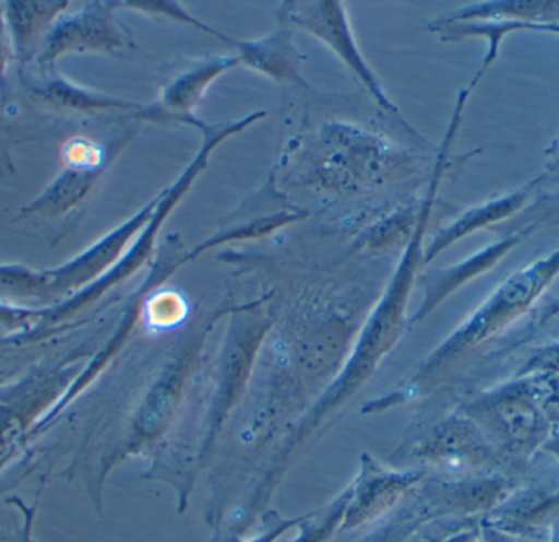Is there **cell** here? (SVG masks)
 <instances>
[{
	"label": "cell",
	"mask_w": 559,
	"mask_h": 542,
	"mask_svg": "<svg viewBox=\"0 0 559 542\" xmlns=\"http://www.w3.org/2000/svg\"><path fill=\"white\" fill-rule=\"evenodd\" d=\"M559 275V248L502 281L492 294L440 344L423 369L433 377L465 360L486 341L527 314Z\"/></svg>",
	"instance_id": "cell-1"
},
{
	"label": "cell",
	"mask_w": 559,
	"mask_h": 542,
	"mask_svg": "<svg viewBox=\"0 0 559 542\" xmlns=\"http://www.w3.org/2000/svg\"><path fill=\"white\" fill-rule=\"evenodd\" d=\"M547 406L534 379L492 390L472 406L473 422L498 451L525 458L550 436Z\"/></svg>",
	"instance_id": "cell-2"
},
{
	"label": "cell",
	"mask_w": 559,
	"mask_h": 542,
	"mask_svg": "<svg viewBox=\"0 0 559 542\" xmlns=\"http://www.w3.org/2000/svg\"><path fill=\"white\" fill-rule=\"evenodd\" d=\"M282 13L286 16L285 22L306 30L335 52L384 111L400 117L396 105L388 98L373 69L361 56L341 2H289L282 7Z\"/></svg>",
	"instance_id": "cell-3"
},
{
	"label": "cell",
	"mask_w": 559,
	"mask_h": 542,
	"mask_svg": "<svg viewBox=\"0 0 559 542\" xmlns=\"http://www.w3.org/2000/svg\"><path fill=\"white\" fill-rule=\"evenodd\" d=\"M114 7L94 3L84 12L59 23L48 39L45 61H52L62 51H108L114 52L131 45L128 33L115 22Z\"/></svg>",
	"instance_id": "cell-4"
},
{
	"label": "cell",
	"mask_w": 559,
	"mask_h": 542,
	"mask_svg": "<svg viewBox=\"0 0 559 542\" xmlns=\"http://www.w3.org/2000/svg\"><path fill=\"white\" fill-rule=\"evenodd\" d=\"M542 179L544 177H538V179L532 180L527 186L521 187V189L514 190V192L496 197V199L466 210L455 222L445 226L432 239L429 248L424 251V262L433 261L440 252L445 251L450 246L455 245V243L466 238V236L473 235V233L496 228V226L514 219L515 215H519L531 203L528 200H531L532 192L537 189Z\"/></svg>",
	"instance_id": "cell-5"
},
{
	"label": "cell",
	"mask_w": 559,
	"mask_h": 542,
	"mask_svg": "<svg viewBox=\"0 0 559 542\" xmlns=\"http://www.w3.org/2000/svg\"><path fill=\"white\" fill-rule=\"evenodd\" d=\"M238 64V56H231V58L219 56V58L206 59L202 64L183 72L164 89L160 104L151 110V117L156 120L189 123L192 118H195L192 111L202 101L210 84L216 81L223 72L229 71Z\"/></svg>",
	"instance_id": "cell-6"
},
{
	"label": "cell",
	"mask_w": 559,
	"mask_h": 542,
	"mask_svg": "<svg viewBox=\"0 0 559 542\" xmlns=\"http://www.w3.org/2000/svg\"><path fill=\"white\" fill-rule=\"evenodd\" d=\"M524 239L525 236L522 235L502 236L498 243L486 246L481 251L475 252L472 258H466L465 261L440 272L439 278L433 281V284L427 291L426 301L423 302V307L417 311L416 320L419 321L426 318L430 311L436 310L443 301L453 295V292L460 291L463 285L495 269Z\"/></svg>",
	"instance_id": "cell-7"
},
{
	"label": "cell",
	"mask_w": 559,
	"mask_h": 542,
	"mask_svg": "<svg viewBox=\"0 0 559 542\" xmlns=\"http://www.w3.org/2000/svg\"><path fill=\"white\" fill-rule=\"evenodd\" d=\"M231 48L238 51L236 56L239 62H245L254 71L278 82L292 81L305 85L296 69L295 48L292 46L288 30H280L261 42L246 43L233 39Z\"/></svg>",
	"instance_id": "cell-8"
},
{
	"label": "cell",
	"mask_w": 559,
	"mask_h": 542,
	"mask_svg": "<svg viewBox=\"0 0 559 542\" xmlns=\"http://www.w3.org/2000/svg\"><path fill=\"white\" fill-rule=\"evenodd\" d=\"M94 170H71L61 180L51 187L41 199L36 200L32 207L23 210V213H59L68 207L74 205L79 199L85 196L94 182Z\"/></svg>",
	"instance_id": "cell-9"
},
{
	"label": "cell",
	"mask_w": 559,
	"mask_h": 542,
	"mask_svg": "<svg viewBox=\"0 0 559 542\" xmlns=\"http://www.w3.org/2000/svg\"><path fill=\"white\" fill-rule=\"evenodd\" d=\"M559 222V192L538 197L535 203H528L514 219L492 228L499 236L522 235L527 238L544 226Z\"/></svg>",
	"instance_id": "cell-10"
},
{
	"label": "cell",
	"mask_w": 559,
	"mask_h": 542,
	"mask_svg": "<svg viewBox=\"0 0 559 542\" xmlns=\"http://www.w3.org/2000/svg\"><path fill=\"white\" fill-rule=\"evenodd\" d=\"M66 9V2H13L10 3V25L15 33L16 46H23L28 42L36 30L49 22L59 10Z\"/></svg>",
	"instance_id": "cell-11"
},
{
	"label": "cell",
	"mask_w": 559,
	"mask_h": 542,
	"mask_svg": "<svg viewBox=\"0 0 559 542\" xmlns=\"http://www.w3.org/2000/svg\"><path fill=\"white\" fill-rule=\"evenodd\" d=\"M45 97L52 98L59 104L69 105L74 108H91V110H104V108H138V105L128 104V102L117 101V98L102 97V95L88 94L81 89L69 87L66 82H55L45 91Z\"/></svg>",
	"instance_id": "cell-12"
},
{
	"label": "cell",
	"mask_w": 559,
	"mask_h": 542,
	"mask_svg": "<svg viewBox=\"0 0 559 542\" xmlns=\"http://www.w3.org/2000/svg\"><path fill=\"white\" fill-rule=\"evenodd\" d=\"M518 32L548 33V35L559 36V22L544 23V25H522Z\"/></svg>",
	"instance_id": "cell-13"
},
{
	"label": "cell",
	"mask_w": 559,
	"mask_h": 542,
	"mask_svg": "<svg viewBox=\"0 0 559 542\" xmlns=\"http://www.w3.org/2000/svg\"><path fill=\"white\" fill-rule=\"evenodd\" d=\"M3 22L2 15H0V79L3 78V71H5L7 61H9V49H7L5 38H3Z\"/></svg>",
	"instance_id": "cell-14"
},
{
	"label": "cell",
	"mask_w": 559,
	"mask_h": 542,
	"mask_svg": "<svg viewBox=\"0 0 559 542\" xmlns=\"http://www.w3.org/2000/svg\"><path fill=\"white\" fill-rule=\"evenodd\" d=\"M544 449L548 455L554 456V458L559 462V432L555 433V435L548 436L547 441H545Z\"/></svg>",
	"instance_id": "cell-15"
},
{
	"label": "cell",
	"mask_w": 559,
	"mask_h": 542,
	"mask_svg": "<svg viewBox=\"0 0 559 542\" xmlns=\"http://www.w3.org/2000/svg\"><path fill=\"white\" fill-rule=\"evenodd\" d=\"M559 317V302H555V304H551L550 307L545 310L544 317H542V320L547 321L550 320V318Z\"/></svg>",
	"instance_id": "cell-16"
},
{
	"label": "cell",
	"mask_w": 559,
	"mask_h": 542,
	"mask_svg": "<svg viewBox=\"0 0 559 542\" xmlns=\"http://www.w3.org/2000/svg\"><path fill=\"white\" fill-rule=\"evenodd\" d=\"M547 169L550 173H555V170H559V146L558 150H555L554 156H551L550 163H548Z\"/></svg>",
	"instance_id": "cell-17"
},
{
	"label": "cell",
	"mask_w": 559,
	"mask_h": 542,
	"mask_svg": "<svg viewBox=\"0 0 559 542\" xmlns=\"http://www.w3.org/2000/svg\"><path fill=\"white\" fill-rule=\"evenodd\" d=\"M559 302V301H558Z\"/></svg>",
	"instance_id": "cell-18"
}]
</instances>
